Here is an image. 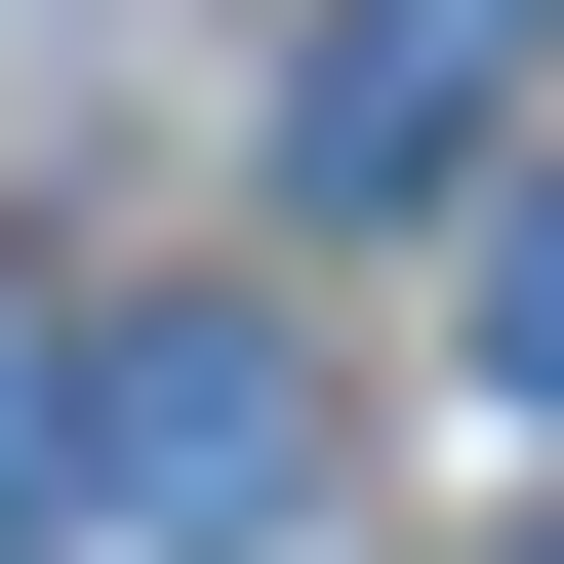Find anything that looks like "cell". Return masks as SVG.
<instances>
[{
	"label": "cell",
	"instance_id": "cell-1",
	"mask_svg": "<svg viewBox=\"0 0 564 564\" xmlns=\"http://www.w3.org/2000/svg\"><path fill=\"white\" fill-rule=\"evenodd\" d=\"M82 524H162V564H282V524H323V364H282L242 282L82 323Z\"/></svg>",
	"mask_w": 564,
	"mask_h": 564
},
{
	"label": "cell",
	"instance_id": "cell-2",
	"mask_svg": "<svg viewBox=\"0 0 564 564\" xmlns=\"http://www.w3.org/2000/svg\"><path fill=\"white\" fill-rule=\"evenodd\" d=\"M524 121V0H323V82H282V202H403Z\"/></svg>",
	"mask_w": 564,
	"mask_h": 564
},
{
	"label": "cell",
	"instance_id": "cell-3",
	"mask_svg": "<svg viewBox=\"0 0 564 564\" xmlns=\"http://www.w3.org/2000/svg\"><path fill=\"white\" fill-rule=\"evenodd\" d=\"M82 524V323H0V564Z\"/></svg>",
	"mask_w": 564,
	"mask_h": 564
},
{
	"label": "cell",
	"instance_id": "cell-4",
	"mask_svg": "<svg viewBox=\"0 0 564 564\" xmlns=\"http://www.w3.org/2000/svg\"><path fill=\"white\" fill-rule=\"evenodd\" d=\"M484 364H524V403H564V162H524V202H484Z\"/></svg>",
	"mask_w": 564,
	"mask_h": 564
},
{
	"label": "cell",
	"instance_id": "cell-5",
	"mask_svg": "<svg viewBox=\"0 0 564 564\" xmlns=\"http://www.w3.org/2000/svg\"><path fill=\"white\" fill-rule=\"evenodd\" d=\"M524 564H564V524H524Z\"/></svg>",
	"mask_w": 564,
	"mask_h": 564
}]
</instances>
